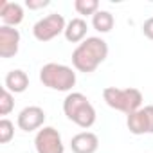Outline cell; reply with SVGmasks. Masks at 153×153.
Segmentation results:
<instances>
[{
    "label": "cell",
    "instance_id": "cell-1",
    "mask_svg": "<svg viewBox=\"0 0 153 153\" xmlns=\"http://www.w3.org/2000/svg\"><path fill=\"white\" fill-rule=\"evenodd\" d=\"M106 58H108V43L99 36H88L74 49L72 67L78 72L92 74Z\"/></svg>",
    "mask_w": 153,
    "mask_h": 153
},
{
    "label": "cell",
    "instance_id": "cell-2",
    "mask_svg": "<svg viewBox=\"0 0 153 153\" xmlns=\"http://www.w3.org/2000/svg\"><path fill=\"white\" fill-rule=\"evenodd\" d=\"M63 114L68 121L83 130H88L96 124V108L88 101V97L81 92H68L63 99Z\"/></svg>",
    "mask_w": 153,
    "mask_h": 153
},
{
    "label": "cell",
    "instance_id": "cell-3",
    "mask_svg": "<svg viewBox=\"0 0 153 153\" xmlns=\"http://www.w3.org/2000/svg\"><path fill=\"white\" fill-rule=\"evenodd\" d=\"M76 72L72 67L63 63H45L40 68V81L43 87L58 92H70L76 85Z\"/></svg>",
    "mask_w": 153,
    "mask_h": 153
},
{
    "label": "cell",
    "instance_id": "cell-4",
    "mask_svg": "<svg viewBox=\"0 0 153 153\" xmlns=\"http://www.w3.org/2000/svg\"><path fill=\"white\" fill-rule=\"evenodd\" d=\"M103 99L110 108H114L117 112H123L126 115L142 108V101H144L142 92L139 88H133V87H128V88L106 87L103 90Z\"/></svg>",
    "mask_w": 153,
    "mask_h": 153
},
{
    "label": "cell",
    "instance_id": "cell-5",
    "mask_svg": "<svg viewBox=\"0 0 153 153\" xmlns=\"http://www.w3.org/2000/svg\"><path fill=\"white\" fill-rule=\"evenodd\" d=\"M67 22L63 18V15L59 13H51L43 18H40L34 25H33V34L38 42H51L56 36H59L61 33H65Z\"/></svg>",
    "mask_w": 153,
    "mask_h": 153
},
{
    "label": "cell",
    "instance_id": "cell-6",
    "mask_svg": "<svg viewBox=\"0 0 153 153\" xmlns=\"http://www.w3.org/2000/svg\"><path fill=\"white\" fill-rule=\"evenodd\" d=\"M36 153H65V144L59 131L52 126H43L34 135Z\"/></svg>",
    "mask_w": 153,
    "mask_h": 153
},
{
    "label": "cell",
    "instance_id": "cell-7",
    "mask_svg": "<svg viewBox=\"0 0 153 153\" xmlns=\"http://www.w3.org/2000/svg\"><path fill=\"white\" fill-rule=\"evenodd\" d=\"M45 110L42 106H25L24 110H20L18 117H16V124L20 130L24 131H38L40 128H43L45 123Z\"/></svg>",
    "mask_w": 153,
    "mask_h": 153
},
{
    "label": "cell",
    "instance_id": "cell-8",
    "mask_svg": "<svg viewBox=\"0 0 153 153\" xmlns=\"http://www.w3.org/2000/svg\"><path fill=\"white\" fill-rule=\"evenodd\" d=\"M20 49V31L15 27H0V58L9 59L18 54Z\"/></svg>",
    "mask_w": 153,
    "mask_h": 153
},
{
    "label": "cell",
    "instance_id": "cell-9",
    "mask_svg": "<svg viewBox=\"0 0 153 153\" xmlns=\"http://www.w3.org/2000/svg\"><path fill=\"white\" fill-rule=\"evenodd\" d=\"M72 153H96L99 149V137L94 131H79L70 139Z\"/></svg>",
    "mask_w": 153,
    "mask_h": 153
},
{
    "label": "cell",
    "instance_id": "cell-10",
    "mask_svg": "<svg viewBox=\"0 0 153 153\" xmlns=\"http://www.w3.org/2000/svg\"><path fill=\"white\" fill-rule=\"evenodd\" d=\"M0 18L4 25L7 27H16L24 22V7L18 2H7L0 0Z\"/></svg>",
    "mask_w": 153,
    "mask_h": 153
},
{
    "label": "cell",
    "instance_id": "cell-11",
    "mask_svg": "<svg viewBox=\"0 0 153 153\" xmlns=\"http://www.w3.org/2000/svg\"><path fill=\"white\" fill-rule=\"evenodd\" d=\"M4 88H7L11 94H22L29 88V76L22 68H13L6 74Z\"/></svg>",
    "mask_w": 153,
    "mask_h": 153
},
{
    "label": "cell",
    "instance_id": "cell-12",
    "mask_svg": "<svg viewBox=\"0 0 153 153\" xmlns=\"http://www.w3.org/2000/svg\"><path fill=\"white\" fill-rule=\"evenodd\" d=\"M87 31H88V25H87V20L83 18H72L70 22H67V27H65V40L70 42V43H81L85 42L88 36H87Z\"/></svg>",
    "mask_w": 153,
    "mask_h": 153
},
{
    "label": "cell",
    "instance_id": "cell-13",
    "mask_svg": "<svg viewBox=\"0 0 153 153\" xmlns=\"http://www.w3.org/2000/svg\"><path fill=\"white\" fill-rule=\"evenodd\" d=\"M126 126H128L130 133H133V135H144V133H149L148 115H146L144 108H139L137 112L126 115Z\"/></svg>",
    "mask_w": 153,
    "mask_h": 153
},
{
    "label": "cell",
    "instance_id": "cell-14",
    "mask_svg": "<svg viewBox=\"0 0 153 153\" xmlns=\"http://www.w3.org/2000/svg\"><path fill=\"white\" fill-rule=\"evenodd\" d=\"M115 25V18L110 11H105V9H99L94 16H92V27L101 33V34H106L114 29Z\"/></svg>",
    "mask_w": 153,
    "mask_h": 153
},
{
    "label": "cell",
    "instance_id": "cell-15",
    "mask_svg": "<svg viewBox=\"0 0 153 153\" xmlns=\"http://www.w3.org/2000/svg\"><path fill=\"white\" fill-rule=\"evenodd\" d=\"M74 9H76L78 15L94 16L99 11V2H97V0H76V2H74Z\"/></svg>",
    "mask_w": 153,
    "mask_h": 153
},
{
    "label": "cell",
    "instance_id": "cell-16",
    "mask_svg": "<svg viewBox=\"0 0 153 153\" xmlns=\"http://www.w3.org/2000/svg\"><path fill=\"white\" fill-rule=\"evenodd\" d=\"M15 137V124L4 117V119H0V144H7L11 142Z\"/></svg>",
    "mask_w": 153,
    "mask_h": 153
},
{
    "label": "cell",
    "instance_id": "cell-17",
    "mask_svg": "<svg viewBox=\"0 0 153 153\" xmlns=\"http://www.w3.org/2000/svg\"><path fill=\"white\" fill-rule=\"evenodd\" d=\"M15 110V96L4 88L2 94H0V115H9Z\"/></svg>",
    "mask_w": 153,
    "mask_h": 153
},
{
    "label": "cell",
    "instance_id": "cell-18",
    "mask_svg": "<svg viewBox=\"0 0 153 153\" xmlns=\"http://www.w3.org/2000/svg\"><path fill=\"white\" fill-rule=\"evenodd\" d=\"M142 34H144L148 40H153V16L148 18V20L142 24Z\"/></svg>",
    "mask_w": 153,
    "mask_h": 153
},
{
    "label": "cell",
    "instance_id": "cell-19",
    "mask_svg": "<svg viewBox=\"0 0 153 153\" xmlns=\"http://www.w3.org/2000/svg\"><path fill=\"white\" fill-rule=\"evenodd\" d=\"M51 2L49 0H27L25 2V6L29 7V9H43V7H47Z\"/></svg>",
    "mask_w": 153,
    "mask_h": 153
},
{
    "label": "cell",
    "instance_id": "cell-20",
    "mask_svg": "<svg viewBox=\"0 0 153 153\" xmlns=\"http://www.w3.org/2000/svg\"><path fill=\"white\" fill-rule=\"evenodd\" d=\"M144 112L148 115V124H149V135H153V105L144 106Z\"/></svg>",
    "mask_w": 153,
    "mask_h": 153
}]
</instances>
